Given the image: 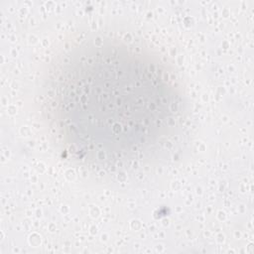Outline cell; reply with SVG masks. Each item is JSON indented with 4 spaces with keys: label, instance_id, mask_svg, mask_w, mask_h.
Here are the masks:
<instances>
[{
    "label": "cell",
    "instance_id": "1",
    "mask_svg": "<svg viewBox=\"0 0 254 254\" xmlns=\"http://www.w3.org/2000/svg\"><path fill=\"white\" fill-rule=\"evenodd\" d=\"M51 119L69 152L123 163L154 151L174 128L180 99L165 68L125 45H86L53 71Z\"/></svg>",
    "mask_w": 254,
    "mask_h": 254
}]
</instances>
